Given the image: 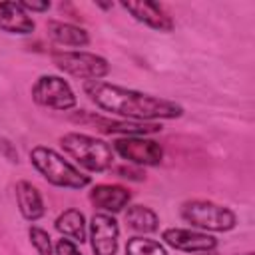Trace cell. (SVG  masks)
<instances>
[{
	"label": "cell",
	"instance_id": "cell-5",
	"mask_svg": "<svg viewBox=\"0 0 255 255\" xmlns=\"http://www.w3.org/2000/svg\"><path fill=\"white\" fill-rule=\"evenodd\" d=\"M181 217L189 225L205 231H231L237 225V215L227 205L205 199L185 201L181 205Z\"/></svg>",
	"mask_w": 255,
	"mask_h": 255
},
{
	"label": "cell",
	"instance_id": "cell-15",
	"mask_svg": "<svg viewBox=\"0 0 255 255\" xmlns=\"http://www.w3.org/2000/svg\"><path fill=\"white\" fill-rule=\"evenodd\" d=\"M16 203L26 221H38L44 215V199L36 185L30 181L16 183Z\"/></svg>",
	"mask_w": 255,
	"mask_h": 255
},
{
	"label": "cell",
	"instance_id": "cell-20",
	"mask_svg": "<svg viewBox=\"0 0 255 255\" xmlns=\"http://www.w3.org/2000/svg\"><path fill=\"white\" fill-rule=\"evenodd\" d=\"M54 253L56 255H82V251L78 249V245L72 239H58L54 245Z\"/></svg>",
	"mask_w": 255,
	"mask_h": 255
},
{
	"label": "cell",
	"instance_id": "cell-4",
	"mask_svg": "<svg viewBox=\"0 0 255 255\" xmlns=\"http://www.w3.org/2000/svg\"><path fill=\"white\" fill-rule=\"evenodd\" d=\"M52 62L60 72H64L72 78H78V80H86V82L102 80L110 74L108 60L94 52L56 50V52H52Z\"/></svg>",
	"mask_w": 255,
	"mask_h": 255
},
{
	"label": "cell",
	"instance_id": "cell-11",
	"mask_svg": "<svg viewBox=\"0 0 255 255\" xmlns=\"http://www.w3.org/2000/svg\"><path fill=\"white\" fill-rule=\"evenodd\" d=\"M122 8L131 14L133 20L141 22L143 26L157 30V32H171L173 20L163 10V6L155 2H122Z\"/></svg>",
	"mask_w": 255,
	"mask_h": 255
},
{
	"label": "cell",
	"instance_id": "cell-9",
	"mask_svg": "<svg viewBox=\"0 0 255 255\" xmlns=\"http://www.w3.org/2000/svg\"><path fill=\"white\" fill-rule=\"evenodd\" d=\"M74 120H78L82 124H92L104 133H122L124 137H128V135H147V133H155V131L161 129L159 124L131 122V120H110V118H102V116H94V114H86V112H80Z\"/></svg>",
	"mask_w": 255,
	"mask_h": 255
},
{
	"label": "cell",
	"instance_id": "cell-18",
	"mask_svg": "<svg viewBox=\"0 0 255 255\" xmlns=\"http://www.w3.org/2000/svg\"><path fill=\"white\" fill-rule=\"evenodd\" d=\"M126 255H167L165 247L147 237H131L126 245Z\"/></svg>",
	"mask_w": 255,
	"mask_h": 255
},
{
	"label": "cell",
	"instance_id": "cell-12",
	"mask_svg": "<svg viewBox=\"0 0 255 255\" xmlns=\"http://www.w3.org/2000/svg\"><path fill=\"white\" fill-rule=\"evenodd\" d=\"M131 199L129 189L122 187V185H114V183H100L96 187H92L90 191V201L94 203V207L102 209V213H118L124 207H128Z\"/></svg>",
	"mask_w": 255,
	"mask_h": 255
},
{
	"label": "cell",
	"instance_id": "cell-22",
	"mask_svg": "<svg viewBox=\"0 0 255 255\" xmlns=\"http://www.w3.org/2000/svg\"><path fill=\"white\" fill-rule=\"evenodd\" d=\"M120 173V177H129V179H141V171L139 169H126V167H118L116 169Z\"/></svg>",
	"mask_w": 255,
	"mask_h": 255
},
{
	"label": "cell",
	"instance_id": "cell-16",
	"mask_svg": "<svg viewBox=\"0 0 255 255\" xmlns=\"http://www.w3.org/2000/svg\"><path fill=\"white\" fill-rule=\"evenodd\" d=\"M54 225H56V229L62 235L74 239L76 243H84L86 241V219H84V213L82 211H78V209H66V211H62L58 215V219H56Z\"/></svg>",
	"mask_w": 255,
	"mask_h": 255
},
{
	"label": "cell",
	"instance_id": "cell-1",
	"mask_svg": "<svg viewBox=\"0 0 255 255\" xmlns=\"http://www.w3.org/2000/svg\"><path fill=\"white\" fill-rule=\"evenodd\" d=\"M84 94L90 98L92 104H96V108L131 122L153 124L155 120H175L183 114V108L177 102L104 80L84 82Z\"/></svg>",
	"mask_w": 255,
	"mask_h": 255
},
{
	"label": "cell",
	"instance_id": "cell-19",
	"mask_svg": "<svg viewBox=\"0 0 255 255\" xmlns=\"http://www.w3.org/2000/svg\"><path fill=\"white\" fill-rule=\"evenodd\" d=\"M28 237H30V243L38 255H52V239H50L48 231L32 225L28 229Z\"/></svg>",
	"mask_w": 255,
	"mask_h": 255
},
{
	"label": "cell",
	"instance_id": "cell-8",
	"mask_svg": "<svg viewBox=\"0 0 255 255\" xmlns=\"http://www.w3.org/2000/svg\"><path fill=\"white\" fill-rule=\"evenodd\" d=\"M120 225L110 213H94L90 221V245L94 255H116Z\"/></svg>",
	"mask_w": 255,
	"mask_h": 255
},
{
	"label": "cell",
	"instance_id": "cell-6",
	"mask_svg": "<svg viewBox=\"0 0 255 255\" xmlns=\"http://www.w3.org/2000/svg\"><path fill=\"white\" fill-rule=\"evenodd\" d=\"M32 98L38 106L58 112H66L76 106V94L70 88V84L64 78L52 74H44L34 82Z\"/></svg>",
	"mask_w": 255,
	"mask_h": 255
},
{
	"label": "cell",
	"instance_id": "cell-23",
	"mask_svg": "<svg viewBox=\"0 0 255 255\" xmlns=\"http://www.w3.org/2000/svg\"><path fill=\"white\" fill-rule=\"evenodd\" d=\"M245 255H251V253H245Z\"/></svg>",
	"mask_w": 255,
	"mask_h": 255
},
{
	"label": "cell",
	"instance_id": "cell-10",
	"mask_svg": "<svg viewBox=\"0 0 255 255\" xmlns=\"http://www.w3.org/2000/svg\"><path fill=\"white\" fill-rule=\"evenodd\" d=\"M161 239L177 249V251H185V253H207L213 251L217 247V239L201 233V231H193V229H183V227H167L161 233Z\"/></svg>",
	"mask_w": 255,
	"mask_h": 255
},
{
	"label": "cell",
	"instance_id": "cell-14",
	"mask_svg": "<svg viewBox=\"0 0 255 255\" xmlns=\"http://www.w3.org/2000/svg\"><path fill=\"white\" fill-rule=\"evenodd\" d=\"M46 32L52 42L60 46H70V48H84L90 42V36L84 28L74 26L70 22H60V20H48L46 22Z\"/></svg>",
	"mask_w": 255,
	"mask_h": 255
},
{
	"label": "cell",
	"instance_id": "cell-3",
	"mask_svg": "<svg viewBox=\"0 0 255 255\" xmlns=\"http://www.w3.org/2000/svg\"><path fill=\"white\" fill-rule=\"evenodd\" d=\"M60 145L78 165L92 173L106 171L114 165V149L108 141L100 137L70 131L60 137Z\"/></svg>",
	"mask_w": 255,
	"mask_h": 255
},
{
	"label": "cell",
	"instance_id": "cell-17",
	"mask_svg": "<svg viewBox=\"0 0 255 255\" xmlns=\"http://www.w3.org/2000/svg\"><path fill=\"white\" fill-rule=\"evenodd\" d=\"M126 223L137 233H153L159 227V217L145 205H129L126 211Z\"/></svg>",
	"mask_w": 255,
	"mask_h": 255
},
{
	"label": "cell",
	"instance_id": "cell-2",
	"mask_svg": "<svg viewBox=\"0 0 255 255\" xmlns=\"http://www.w3.org/2000/svg\"><path fill=\"white\" fill-rule=\"evenodd\" d=\"M30 163L36 171L52 185L66 189H82L90 185V175L82 173L74 163H70L64 155L46 145H36L30 151Z\"/></svg>",
	"mask_w": 255,
	"mask_h": 255
},
{
	"label": "cell",
	"instance_id": "cell-21",
	"mask_svg": "<svg viewBox=\"0 0 255 255\" xmlns=\"http://www.w3.org/2000/svg\"><path fill=\"white\" fill-rule=\"evenodd\" d=\"M20 6L26 12H46L50 8V2H20Z\"/></svg>",
	"mask_w": 255,
	"mask_h": 255
},
{
	"label": "cell",
	"instance_id": "cell-7",
	"mask_svg": "<svg viewBox=\"0 0 255 255\" xmlns=\"http://www.w3.org/2000/svg\"><path fill=\"white\" fill-rule=\"evenodd\" d=\"M112 149L122 157L126 159L128 163H133V165H159L161 159H163V147L155 141V139H149L145 135H128V137H118L112 145Z\"/></svg>",
	"mask_w": 255,
	"mask_h": 255
},
{
	"label": "cell",
	"instance_id": "cell-13",
	"mask_svg": "<svg viewBox=\"0 0 255 255\" xmlns=\"http://www.w3.org/2000/svg\"><path fill=\"white\" fill-rule=\"evenodd\" d=\"M36 28L34 20L20 6V2H0V30L8 34H32Z\"/></svg>",
	"mask_w": 255,
	"mask_h": 255
}]
</instances>
